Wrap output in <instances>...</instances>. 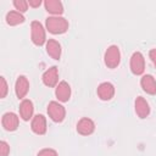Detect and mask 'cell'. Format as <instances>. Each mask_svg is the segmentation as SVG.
I'll return each mask as SVG.
<instances>
[{
	"mask_svg": "<svg viewBox=\"0 0 156 156\" xmlns=\"http://www.w3.org/2000/svg\"><path fill=\"white\" fill-rule=\"evenodd\" d=\"M48 115L55 123H61L66 117V108L60 101H50L48 104Z\"/></svg>",
	"mask_w": 156,
	"mask_h": 156,
	"instance_id": "cell-4",
	"label": "cell"
},
{
	"mask_svg": "<svg viewBox=\"0 0 156 156\" xmlns=\"http://www.w3.org/2000/svg\"><path fill=\"white\" fill-rule=\"evenodd\" d=\"M20 117L15 112H5L1 117V126L7 132H13L18 128Z\"/></svg>",
	"mask_w": 156,
	"mask_h": 156,
	"instance_id": "cell-9",
	"label": "cell"
},
{
	"mask_svg": "<svg viewBox=\"0 0 156 156\" xmlns=\"http://www.w3.org/2000/svg\"><path fill=\"white\" fill-rule=\"evenodd\" d=\"M5 20H6V23L9 26H17V24H21L24 22V16L23 13L16 11V10H12V11H9L5 16Z\"/></svg>",
	"mask_w": 156,
	"mask_h": 156,
	"instance_id": "cell-18",
	"label": "cell"
},
{
	"mask_svg": "<svg viewBox=\"0 0 156 156\" xmlns=\"http://www.w3.org/2000/svg\"><path fill=\"white\" fill-rule=\"evenodd\" d=\"M134 110L135 113L139 118L144 119L150 115V105L149 102L143 98V96H138L134 101Z\"/></svg>",
	"mask_w": 156,
	"mask_h": 156,
	"instance_id": "cell-14",
	"label": "cell"
},
{
	"mask_svg": "<svg viewBox=\"0 0 156 156\" xmlns=\"http://www.w3.org/2000/svg\"><path fill=\"white\" fill-rule=\"evenodd\" d=\"M10 154V145L7 144V141L1 140L0 141V156H9Z\"/></svg>",
	"mask_w": 156,
	"mask_h": 156,
	"instance_id": "cell-22",
	"label": "cell"
},
{
	"mask_svg": "<svg viewBox=\"0 0 156 156\" xmlns=\"http://www.w3.org/2000/svg\"><path fill=\"white\" fill-rule=\"evenodd\" d=\"M140 87L149 95L156 94V79L152 74H143L140 78Z\"/></svg>",
	"mask_w": 156,
	"mask_h": 156,
	"instance_id": "cell-15",
	"label": "cell"
},
{
	"mask_svg": "<svg viewBox=\"0 0 156 156\" xmlns=\"http://www.w3.org/2000/svg\"><path fill=\"white\" fill-rule=\"evenodd\" d=\"M30 129L37 135H44L46 133L48 126H46V118L44 115L38 113L32 118L30 122Z\"/></svg>",
	"mask_w": 156,
	"mask_h": 156,
	"instance_id": "cell-10",
	"label": "cell"
},
{
	"mask_svg": "<svg viewBox=\"0 0 156 156\" xmlns=\"http://www.w3.org/2000/svg\"><path fill=\"white\" fill-rule=\"evenodd\" d=\"M115 93H116V89L111 82H102L98 85V89H96V94L99 99L102 101L111 100L115 96Z\"/></svg>",
	"mask_w": 156,
	"mask_h": 156,
	"instance_id": "cell-7",
	"label": "cell"
},
{
	"mask_svg": "<svg viewBox=\"0 0 156 156\" xmlns=\"http://www.w3.org/2000/svg\"><path fill=\"white\" fill-rule=\"evenodd\" d=\"M44 7L51 16H61L65 11L63 5L60 0H45Z\"/></svg>",
	"mask_w": 156,
	"mask_h": 156,
	"instance_id": "cell-17",
	"label": "cell"
},
{
	"mask_svg": "<svg viewBox=\"0 0 156 156\" xmlns=\"http://www.w3.org/2000/svg\"><path fill=\"white\" fill-rule=\"evenodd\" d=\"M149 58L151 60L154 67L156 68V49H151V50L149 51Z\"/></svg>",
	"mask_w": 156,
	"mask_h": 156,
	"instance_id": "cell-23",
	"label": "cell"
},
{
	"mask_svg": "<svg viewBox=\"0 0 156 156\" xmlns=\"http://www.w3.org/2000/svg\"><path fill=\"white\" fill-rule=\"evenodd\" d=\"M45 49H46V52L48 55L54 58V60H60L61 57V52H62V49H61V44L55 40V39H48L46 44H45Z\"/></svg>",
	"mask_w": 156,
	"mask_h": 156,
	"instance_id": "cell-16",
	"label": "cell"
},
{
	"mask_svg": "<svg viewBox=\"0 0 156 156\" xmlns=\"http://www.w3.org/2000/svg\"><path fill=\"white\" fill-rule=\"evenodd\" d=\"M0 82H1V88H0V98H1V99H4V98H6V95H7L9 87H7V83H6L5 77H0Z\"/></svg>",
	"mask_w": 156,
	"mask_h": 156,
	"instance_id": "cell-21",
	"label": "cell"
},
{
	"mask_svg": "<svg viewBox=\"0 0 156 156\" xmlns=\"http://www.w3.org/2000/svg\"><path fill=\"white\" fill-rule=\"evenodd\" d=\"M104 62L108 68H117L121 63V51L117 45H110L104 54Z\"/></svg>",
	"mask_w": 156,
	"mask_h": 156,
	"instance_id": "cell-3",
	"label": "cell"
},
{
	"mask_svg": "<svg viewBox=\"0 0 156 156\" xmlns=\"http://www.w3.org/2000/svg\"><path fill=\"white\" fill-rule=\"evenodd\" d=\"M71 85L66 80L58 82V84L55 87V96L60 102H67L71 99Z\"/></svg>",
	"mask_w": 156,
	"mask_h": 156,
	"instance_id": "cell-12",
	"label": "cell"
},
{
	"mask_svg": "<svg viewBox=\"0 0 156 156\" xmlns=\"http://www.w3.org/2000/svg\"><path fill=\"white\" fill-rule=\"evenodd\" d=\"M45 27L51 34H63L68 30L69 23L62 16H49L45 20Z\"/></svg>",
	"mask_w": 156,
	"mask_h": 156,
	"instance_id": "cell-1",
	"label": "cell"
},
{
	"mask_svg": "<svg viewBox=\"0 0 156 156\" xmlns=\"http://www.w3.org/2000/svg\"><path fill=\"white\" fill-rule=\"evenodd\" d=\"M130 72L134 76H141L145 71V57L140 51H134L129 61Z\"/></svg>",
	"mask_w": 156,
	"mask_h": 156,
	"instance_id": "cell-5",
	"label": "cell"
},
{
	"mask_svg": "<svg viewBox=\"0 0 156 156\" xmlns=\"http://www.w3.org/2000/svg\"><path fill=\"white\" fill-rule=\"evenodd\" d=\"M28 5L32 7H39L41 5V0H28Z\"/></svg>",
	"mask_w": 156,
	"mask_h": 156,
	"instance_id": "cell-24",
	"label": "cell"
},
{
	"mask_svg": "<svg viewBox=\"0 0 156 156\" xmlns=\"http://www.w3.org/2000/svg\"><path fill=\"white\" fill-rule=\"evenodd\" d=\"M29 91V80L26 76L21 74L17 77L16 82H15V94L17 96L18 100H23L26 99V95Z\"/></svg>",
	"mask_w": 156,
	"mask_h": 156,
	"instance_id": "cell-6",
	"label": "cell"
},
{
	"mask_svg": "<svg viewBox=\"0 0 156 156\" xmlns=\"http://www.w3.org/2000/svg\"><path fill=\"white\" fill-rule=\"evenodd\" d=\"M41 80H43L44 85H46L49 88L56 87L58 84V68L56 66H51L50 68H48L43 73Z\"/></svg>",
	"mask_w": 156,
	"mask_h": 156,
	"instance_id": "cell-11",
	"label": "cell"
},
{
	"mask_svg": "<svg viewBox=\"0 0 156 156\" xmlns=\"http://www.w3.org/2000/svg\"><path fill=\"white\" fill-rule=\"evenodd\" d=\"M12 4H13V7L16 9V11H18L21 13L26 12L28 10V6H29L27 0H13Z\"/></svg>",
	"mask_w": 156,
	"mask_h": 156,
	"instance_id": "cell-19",
	"label": "cell"
},
{
	"mask_svg": "<svg viewBox=\"0 0 156 156\" xmlns=\"http://www.w3.org/2000/svg\"><path fill=\"white\" fill-rule=\"evenodd\" d=\"M77 133L80 135H91L95 132V122L89 117H82L76 126Z\"/></svg>",
	"mask_w": 156,
	"mask_h": 156,
	"instance_id": "cell-8",
	"label": "cell"
},
{
	"mask_svg": "<svg viewBox=\"0 0 156 156\" xmlns=\"http://www.w3.org/2000/svg\"><path fill=\"white\" fill-rule=\"evenodd\" d=\"M18 111H20V117L23 119V121H29L32 119L34 116V105H33V101L29 100V99H23L21 102H20V106H18Z\"/></svg>",
	"mask_w": 156,
	"mask_h": 156,
	"instance_id": "cell-13",
	"label": "cell"
},
{
	"mask_svg": "<svg viewBox=\"0 0 156 156\" xmlns=\"http://www.w3.org/2000/svg\"><path fill=\"white\" fill-rule=\"evenodd\" d=\"M30 39L33 44L37 46H41L48 41L45 28L39 21H33L30 23Z\"/></svg>",
	"mask_w": 156,
	"mask_h": 156,
	"instance_id": "cell-2",
	"label": "cell"
},
{
	"mask_svg": "<svg viewBox=\"0 0 156 156\" xmlns=\"http://www.w3.org/2000/svg\"><path fill=\"white\" fill-rule=\"evenodd\" d=\"M37 156H58V154H57V151H56L55 149L44 147V149H41V150L37 154Z\"/></svg>",
	"mask_w": 156,
	"mask_h": 156,
	"instance_id": "cell-20",
	"label": "cell"
}]
</instances>
